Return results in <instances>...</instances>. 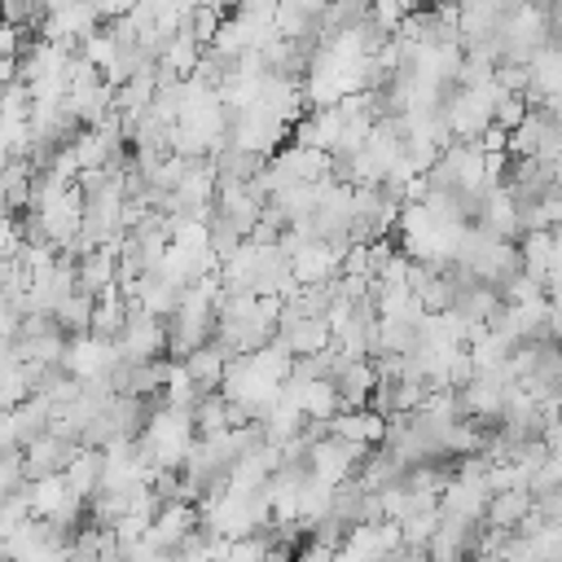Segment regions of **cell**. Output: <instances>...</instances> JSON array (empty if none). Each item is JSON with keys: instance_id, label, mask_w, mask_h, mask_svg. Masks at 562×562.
<instances>
[{"instance_id": "15", "label": "cell", "mask_w": 562, "mask_h": 562, "mask_svg": "<svg viewBox=\"0 0 562 562\" xmlns=\"http://www.w3.org/2000/svg\"><path fill=\"white\" fill-rule=\"evenodd\" d=\"M18 443V435H13V413L0 404V448H13Z\"/></svg>"}, {"instance_id": "10", "label": "cell", "mask_w": 562, "mask_h": 562, "mask_svg": "<svg viewBox=\"0 0 562 562\" xmlns=\"http://www.w3.org/2000/svg\"><path fill=\"white\" fill-rule=\"evenodd\" d=\"M299 413H303L307 422L334 417V413H338V391H334V382H329V378H307L303 391H299Z\"/></svg>"}, {"instance_id": "5", "label": "cell", "mask_w": 562, "mask_h": 562, "mask_svg": "<svg viewBox=\"0 0 562 562\" xmlns=\"http://www.w3.org/2000/svg\"><path fill=\"white\" fill-rule=\"evenodd\" d=\"M479 224L487 228V233H496V237H518V202L509 198V189L505 184H492L483 198H479Z\"/></svg>"}, {"instance_id": "7", "label": "cell", "mask_w": 562, "mask_h": 562, "mask_svg": "<svg viewBox=\"0 0 562 562\" xmlns=\"http://www.w3.org/2000/svg\"><path fill=\"white\" fill-rule=\"evenodd\" d=\"M61 479H66V487H70V492H79V496H92V492H97V483H101V448L75 443L70 461L61 465Z\"/></svg>"}, {"instance_id": "1", "label": "cell", "mask_w": 562, "mask_h": 562, "mask_svg": "<svg viewBox=\"0 0 562 562\" xmlns=\"http://www.w3.org/2000/svg\"><path fill=\"white\" fill-rule=\"evenodd\" d=\"M114 351L123 356V360H149V356H162L167 351V321L162 316H154V312H145V307H136V303H127V316H123V329L114 334Z\"/></svg>"}, {"instance_id": "13", "label": "cell", "mask_w": 562, "mask_h": 562, "mask_svg": "<svg viewBox=\"0 0 562 562\" xmlns=\"http://www.w3.org/2000/svg\"><path fill=\"white\" fill-rule=\"evenodd\" d=\"M220 18H224V9L193 0V13H189V31H193V40H198V44H211V35H215Z\"/></svg>"}, {"instance_id": "4", "label": "cell", "mask_w": 562, "mask_h": 562, "mask_svg": "<svg viewBox=\"0 0 562 562\" xmlns=\"http://www.w3.org/2000/svg\"><path fill=\"white\" fill-rule=\"evenodd\" d=\"M70 452H75V439H61L53 430H40L35 439L22 443V470H26V479L48 474V470H61L70 461Z\"/></svg>"}, {"instance_id": "3", "label": "cell", "mask_w": 562, "mask_h": 562, "mask_svg": "<svg viewBox=\"0 0 562 562\" xmlns=\"http://www.w3.org/2000/svg\"><path fill=\"white\" fill-rule=\"evenodd\" d=\"M228 356H233V351H228L220 338H206V342H198L193 351H184L180 364H184V373L193 378L198 391H220V378H224V360H228Z\"/></svg>"}, {"instance_id": "16", "label": "cell", "mask_w": 562, "mask_h": 562, "mask_svg": "<svg viewBox=\"0 0 562 562\" xmlns=\"http://www.w3.org/2000/svg\"><path fill=\"white\" fill-rule=\"evenodd\" d=\"M202 4H215V9H224V13H228V9L237 4V0H202Z\"/></svg>"}, {"instance_id": "11", "label": "cell", "mask_w": 562, "mask_h": 562, "mask_svg": "<svg viewBox=\"0 0 562 562\" xmlns=\"http://www.w3.org/2000/svg\"><path fill=\"white\" fill-rule=\"evenodd\" d=\"M88 316H92V294H88V290H70V294H61V299L53 303V321H57L61 334L88 329Z\"/></svg>"}, {"instance_id": "8", "label": "cell", "mask_w": 562, "mask_h": 562, "mask_svg": "<svg viewBox=\"0 0 562 562\" xmlns=\"http://www.w3.org/2000/svg\"><path fill=\"white\" fill-rule=\"evenodd\" d=\"M527 509H531V492H527V487H501V492H487V501H483V522L514 531Z\"/></svg>"}, {"instance_id": "9", "label": "cell", "mask_w": 562, "mask_h": 562, "mask_svg": "<svg viewBox=\"0 0 562 562\" xmlns=\"http://www.w3.org/2000/svg\"><path fill=\"white\" fill-rule=\"evenodd\" d=\"M198 57H202V44L193 40L189 26H180V31H171V35L162 40L158 66H167V70H176V75H189V70L198 66Z\"/></svg>"}, {"instance_id": "12", "label": "cell", "mask_w": 562, "mask_h": 562, "mask_svg": "<svg viewBox=\"0 0 562 562\" xmlns=\"http://www.w3.org/2000/svg\"><path fill=\"white\" fill-rule=\"evenodd\" d=\"M202 391L193 386V378L184 373V364L180 360H171L167 364V378H162V404H176V408H193V400H198Z\"/></svg>"}, {"instance_id": "6", "label": "cell", "mask_w": 562, "mask_h": 562, "mask_svg": "<svg viewBox=\"0 0 562 562\" xmlns=\"http://www.w3.org/2000/svg\"><path fill=\"white\" fill-rule=\"evenodd\" d=\"M277 338L285 342L290 356H312V351H321L329 342V325H325V316H299V321L281 325Z\"/></svg>"}, {"instance_id": "14", "label": "cell", "mask_w": 562, "mask_h": 562, "mask_svg": "<svg viewBox=\"0 0 562 562\" xmlns=\"http://www.w3.org/2000/svg\"><path fill=\"white\" fill-rule=\"evenodd\" d=\"M22 479H26V470H22V443H13V448H0V492L18 487Z\"/></svg>"}, {"instance_id": "2", "label": "cell", "mask_w": 562, "mask_h": 562, "mask_svg": "<svg viewBox=\"0 0 562 562\" xmlns=\"http://www.w3.org/2000/svg\"><path fill=\"white\" fill-rule=\"evenodd\" d=\"M369 452V443H356V439H338V435H316L312 443H307V457H303V465H307V474H316V479H325V483H342L356 465H360V457Z\"/></svg>"}]
</instances>
